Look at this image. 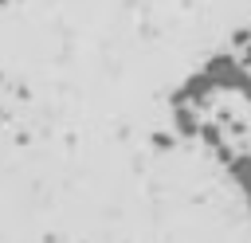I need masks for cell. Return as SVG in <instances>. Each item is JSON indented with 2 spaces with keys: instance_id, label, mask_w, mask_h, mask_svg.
<instances>
[{
  "instance_id": "obj_4",
  "label": "cell",
  "mask_w": 251,
  "mask_h": 243,
  "mask_svg": "<svg viewBox=\"0 0 251 243\" xmlns=\"http://www.w3.org/2000/svg\"><path fill=\"white\" fill-rule=\"evenodd\" d=\"M227 172H231V180L243 188V196H247V204H251V153H239V157H231Z\"/></svg>"
},
{
  "instance_id": "obj_1",
  "label": "cell",
  "mask_w": 251,
  "mask_h": 243,
  "mask_svg": "<svg viewBox=\"0 0 251 243\" xmlns=\"http://www.w3.org/2000/svg\"><path fill=\"white\" fill-rule=\"evenodd\" d=\"M204 74L216 82V90H243L251 67H243V59H235L231 51H220V55H212L204 63Z\"/></svg>"
},
{
  "instance_id": "obj_8",
  "label": "cell",
  "mask_w": 251,
  "mask_h": 243,
  "mask_svg": "<svg viewBox=\"0 0 251 243\" xmlns=\"http://www.w3.org/2000/svg\"><path fill=\"white\" fill-rule=\"evenodd\" d=\"M247 208H251V204H247Z\"/></svg>"
},
{
  "instance_id": "obj_3",
  "label": "cell",
  "mask_w": 251,
  "mask_h": 243,
  "mask_svg": "<svg viewBox=\"0 0 251 243\" xmlns=\"http://www.w3.org/2000/svg\"><path fill=\"white\" fill-rule=\"evenodd\" d=\"M200 118H196V110L192 106H173V133L176 137H200Z\"/></svg>"
},
{
  "instance_id": "obj_7",
  "label": "cell",
  "mask_w": 251,
  "mask_h": 243,
  "mask_svg": "<svg viewBox=\"0 0 251 243\" xmlns=\"http://www.w3.org/2000/svg\"><path fill=\"white\" fill-rule=\"evenodd\" d=\"M239 94H243V98L251 102V74H247V82H243V90H239Z\"/></svg>"
},
{
  "instance_id": "obj_5",
  "label": "cell",
  "mask_w": 251,
  "mask_h": 243,
  "mask_svg": "<svg viewBox=\"0 0 251 243\" xmlns=\"http://www.w3.org/2000/svg\"><path fill=\"white\" fill-rule=\"evenodd\" d=\"M200 141H204L212 153H220V149H224V133H220V125H200Z\"/></svg>"
},
{
  "instance_id": "obj_2",
  "label": "cell",
  "mask_w": 251,
  "mask_h": 243,
  "mask_svg": "<svg viewBox=\"0 0 251 243\" xmlns=\"http://www.w3.org/2000/svg\"><path fill=\"white\" fill-rule=\"evenodd\" d=\"M212 94H216V82H212L204 71H196V74H188V78L176 86L173 106H204V102H212Z\"/></svg>"
},
{
  "instance_id": "obj_6",
  "label": "cell",
  "mask_w": 251,
  "mask_h": 243,
  "mask_svg": "<svg viewBox=\"0 0 251 243\" xmlns=\"http://www.w3.org/2000/svg\"><path fill=\"white\" fill-rule=\"evenodd\" d=\"M153 145H157V149H173L176 137H173V133H153Z\"/></svg>"
}]
</instances>
